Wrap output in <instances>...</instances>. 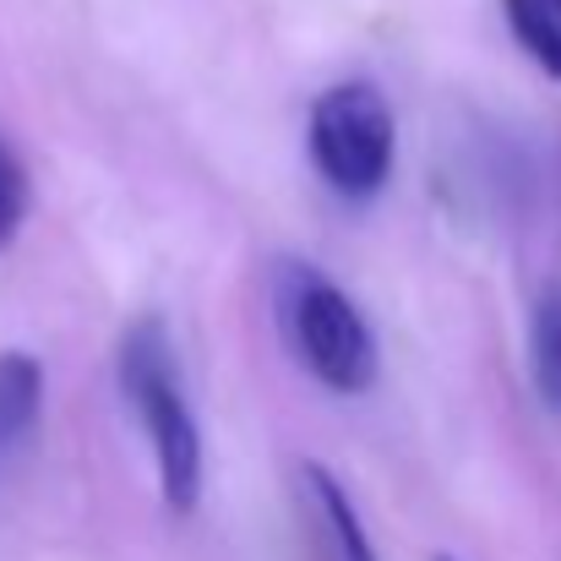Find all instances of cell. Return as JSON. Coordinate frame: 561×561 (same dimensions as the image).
Segmentation results:
<instances>
[{
	"instance_id": "obj_7",
	"label": "cell",
	"mask_w": 561,
	"mask_h": 561,
	"mask_svg": "<svg viewBox=\"0 0 561 561\" xmlns=\"http://www.w3.org/2000/svg\"><path fill=\"white\" fill-rule=\"evenodd\" d=\"M529 376L546 409L561 414V284H551L529 317Z\"/></svg>"
},
{
	"instance_id": "obj_8",
	"label": "cell",
	"mask_w": 561,
	"mask_h": 561,
	"mask_svg": "<svg viewBox=\"0 0 561 561\" xmlns=\"http://www.w3.org/2000/svg\"><path fill=\"white\" fill-rule=\"evenodd\" d=\"M22 218H27V170L0 142V251L22 234Z\"/></svg>"
},
{
	"instance_id": "obj_6",
	"label": "cell",
	"mask_w": 561,
	"mask_h": 561,
	"mask_svg": "<svg viewBox=\"0 0 561 561\" xmlns=\"http://www.w3.org/2000/svg\"><path fill=\"white\" fill-rule=\"evenodd\" d=\"M502 16L518 38V49L561 82V0H502Z\"/></svg>"
},
{
	"instance_id": "obj_1",
	"label": "cell",
	"mask_w": 561,
	"mask_h": 561,
	"mask_svg": "<svg viewBox=\"0 0 561 561\" xmlns=\"http://www.w3.org/2000/svg\"><path fill=\"white\" fill-rule=\"evenodd\" d=\"M121 371V392L148 436L153 469H159V491L170 502V513H196L202 502V474H207V453H202V425L191 414L186 376H181V355L170 339V322L159 311L137 317L121 339L115 355Z\"/></svg>"
},
{
	"instance_id": "obj_2",
	"label": "cell",
	"mask_w": 561,
	"mask_h": 561,
	"mask_svg": "<svg viewBox=\"0 0 561 561\" xmlns=\"http://www.w3.org/2000/svg\"><path fill=\"white\" fill-rule=\"evenodd\" d=\"M278 322L295 344V360L317 376L328 392H371L381 376L371 322L360 306L311 262H278Z\"/></svg>"
},
{
	"instance_id": "obj_3",
	"label": "cell",
	"mask_w": 561,
	"mask_h": 561,
	"mask_svg": "<svg viewBox=\"0 0 561 561\" xmlns=\"http://www.w3.org/2000/svg\"><path fill=\"white\" fill-rule=\"evenodd\" d=\"M311 170L350 202H366L392 181L398 164V115L376 82H333L311 99L306 115Z\"/></svg>"
},
{
	"instance_id": "obj_9",
	"label": "cell",
	"mask_w": 561,
	"mask_h": 561,
	"mask_svg": "<svg viewBox=\"0 0 561 561\" xmlns=\"http://www.w3.org/2000/svg\"><path fill=\"white\" fill-rule=\"evenodd\" d=\"M436 561H458V557H436Z\"/></svg>"
},
{
	"instance_id": "obj_5",
	"label": "cell",
	"mask_w": 561,
	"mask_h": 561,
	"mask_svg": "<svg viewBox=\"0 0 561 561\" xmlns=\"http://www.w3.org/2000/svg\"><path fill=\"white\" fill-rule=\"evenodd\" d=\"M44 420V366L27 350L0 355V463L16 458Z\"/></svg>"
},
{
	"instance_id": "obj_4",
	"label": "cell",
	"mask_w": 561,
	"mask_h": 561,
	"mask_svg": "<svg viewBox=\"0 0 561 561\" xmlns=\"http://www.w3.org/2000/svg\"><path fill=\"white\" fill-rule=\"evenodd\" d=\"M295 480H300V507L311 518V535H317L322 561H376L366 518H360L355 496L344 491V480L328 463H317V458H300Z\"/></svg>"
}]
</instances>
